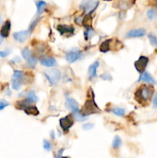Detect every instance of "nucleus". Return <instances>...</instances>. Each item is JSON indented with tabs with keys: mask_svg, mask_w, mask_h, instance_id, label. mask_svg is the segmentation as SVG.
<instances>
[{
	"mask_svg": "<svg viewBox=\"0 0 157 158\" xmlns=\"http://www.w3.org/2000/svg\"><path fill=\"white\" fill-rule=\"evenodd\" d=\"M40 63L42 66H46V67H51V66H53L56 64V61L53 58H46L40 61Z\"/></svg>",
	"mask_w": 157,
	"mask_h": 158,
	"instance_id": "obj_16",
	"label": "nucleus"
},
{
	"mask_svg": "<svg viewBox=\"0 0 157 158\" xmlns=\"http://www.w3.org/2000/svg\"><path fill=\"white\" fill-rule=\"evenodd\" d=\"M57 29H58V31L62 35L64 33H72L74 31L73 27L69 26H66V25H59L57 27Z\"/></svg>",
	"mask_w": 157,
	"mask_h": 158,
	"instance_id": "obj_14",
	"label": "nucleus"
},
{
	"mask_svg": "<svg viewBox=\"0 0 157 158\" xmlns=\"http://www.w3.org/2000/svg\"><path fill=\"white\" fill-rule=\"evenodd\" d=\"M73 120H72V117L70 115L67 116V117H65L64 118L60 119L59 120L60 126H61L62 129L64 131H68L73 125Z\"/></svg>",
	"mask_w": 157,
	"mask_h": 158,
	"instance_id": "obj_7",
	"label": "nucleus"
},
{
	"mask_svg": "<svg viewBox=\"0 0 157 158\" xmlns=\"http://www.w3.org/2000/svg\"><path fill=\"white\" fill-rule=\"evenodd\" d=\"M99 63L98 61L95 62V63H92L89 68V80H92V79L95 78L97 76V68L99 67Z\"/></svg>",
	"mask_w": 157,
	"mask_h": 158,
	"instance_id": "obj_12",
	"label": "nucleus"
},
{
	"mask_svg": "<svg viewBox=\"0 0 157 158\" xmlns=\"http://www.w3.org/2000/svg\"><path fill=\"white\" fill-rule=\"evenodd\" d=\"M99 4V2L89 1V2H83V4L81 5V8L84 9V12L87 15H90L95 9Z\"/></svg>",
	"mask_w": 157,
	"mask_h": 158,
	"instance_id": "obj_6",
	"label": "nucleus"
},
{
	"mask_svg": "<svg viewBox=\"0 0 157 158\" xmlns=\"http://www.w3.org/2000/svg\"><path fill=\"white\" fill-rule=\"evenodd\" d=\"M146 34V31L145 29H132L127 32L126 36L129 38H135V37H143Z\"/></svg>",
	"mask_w": 157,
	"mask_h": 158,
	"instance_id": "obj_9",
	"label": "nucleus"
},
{
	"mask_svg": "<svg viewBox=\"0 0 157 158\" xmlns=\"http://www.w3.org/2000/svg\"><path fill=\"white\" fill-rule=\"evenodd\" d=\"M111 43V40H106V41L103 42V43H102L101 45H100V47H99V49L101 52H106L107 51L109 50V44H110Z\"/></svg>",
	"mask_w": 157,
	"mask_h": 158,
	"instance_id": "obj_19",
	"label": "nucleus"
},
{
	"mask_svg": "<svg viewBox=\"0 0 157 158\" xmlns=\"http://www.w3.org/2000/svg\"><path fill=\"white\" fill-rule=\"evenodd\" d=\"M37 6V14L38 15H40L41 13H42L43 11H44L45 8L46 6V3L44 1H39V2H35Z\"/></svg>",
	"mask_w": 157,
	"mask_h": 158,
	"instance_id": "obj_18",
	"label": "nucleus"
},
{
	"mask_svg": "<svg viewBox=\"0 0 157 158\" xmlns=\"http://www.w3.org/2000/svg\"><path fill=\"white\" fill-rule=\"evenodd\" d=\"M8 105H9V104H8L7 103H6V102L1 101V102H0V110L4 109V108L6 107V106H7Z\"/></svg>",
	"mask_w": 157,
	"mask_h": 158,
	"instance_id": "obj_35",
	"label": "nucleus"
},
{
	"mask_svg": "<svg viewBox=\"0 0 157 158\" xmlns=\"http://www.w3.org/2000/svg\"><path fill=\"white\" fill-rule=\"evenodd\" d=\"M22 55L23 58L26 60H27V61H29V60L32 57V52H31V51L29 50V49H27V48H26V49H24L22 51Z\"/></svg>",
	"mask_w": 157,
	"mask_h": 158,
	"instance_id": "obj_20",
	"label": "nucleus"
},
{
	"mask_svg": "<svg viewBox=\"0 0 157 158\" xmlns=\"http://www.w3.org/2000/svg\"><path fill=\"white\" fill-rule=\"evenodd\" d=\"M139 82L140 81H145L148 83H152V84H154L155 83V80L152 78V76L149 73H143L140 75L139 78Z\"/></svg>",
	"mask_w": 157,
	"mask_h": 158,
	"instance_id": "obj_13",
	"label": "nucleus"
},
{
	"mask_svg": "<svg viewBox=\"0 0 157 158\" xmlns=\"http://www.w3.org/2000/svg\"><path fill=\"white\" fill-rule=\"evenodd\" d=\"M61 158H69V157H62Z\"/></svg>",
	"mask_w": 157,
	"mask_h": 158,
	"instance_id": "obj_40",
	"label": "nucleus"
},
{
	"mask_svg": "<svg viewBox=\"0 0 157 158\" xmlns=\"http://www.w3.org/2000/svg\"><path fill=\"white\" fill-rule=\"evenodd\" d=\"M148 63H149V59H148V57L144 56H141L139 58V60L135 62L134 66H135V69H136V70L139 73H144V70L146 69V66H147Z\"/></svg>",
	"mask_w": 157,
	"mask_h": 158,
	"instance_id": "obj_5",
	"label": "nucleus"
},
{
	"mask_svg": "<svg viewBox=\"0 0 157 158\" xmlns=\"http://www.w3.org/2000/svg\"><path fill=\"white\" fill-rule=\"evenodd\" d=\"M117 8H120V9H127L129 7V4L127 2H119L116 3Z\"/></svg>",
	"mask_w": 157,
	"mask_h": 158,
	"instance_id": "obj_28",
	"label": "nucleus"
},
{
	"mask_svg": "<svg viewBox=\"0 0 157 158\" xmlns=\"http://www.w3.org/2000/svg\"><path fill=\"white\" fill-rule=\"evenodd\" d=\"M17 106H18V109L24 110L25 112L29 115H38V110L35 106H32L30 103H28L26 100L25 101H20L17 103Z\"/></svg>",
	"mask_w": 157,
	"mask_h": 158,
	"instance_id": "obj_4",
	"label": "nucleus"
},
{
	"mask_svg": "<svg viewBox=\"0 0 157 158\" xmlns=\"http://www.w3.org/2000/svg\"><path fill=\"white\" fill-rule=\"evenodd\" d=\"M100 110L99 109L97 105L95 104V101H94L93 98L90 99V100H87L85 103L84 106H83V109L81 110L80 114L84 117H86L88 115H90L92 114H96V113H99Z\"/></svg>",
	"mask_w": 157,
	"mask_h": 158,
	"instance_id": "obj_2",
	"label": "nucleus"
},
{
	"mask_svg": "<svg viewBox=\"0 0 157 158\" xmlns=\"http://www.w3.org/2000/svg\"><path fill=\"white\" fill-rule=\"evenodd\" d=\"M75 119L78 121H84V120H88V117H84V116L81 115V114H76L75 115Z\"/></svg>",
	"mask_w": 157,
	"mask_h": 158,
	"instance_id": "obj_32",
	"label": "nucleus"
},
{
	"mask_svg": "<svg viewBox=\"0 0 157 158\" xmlns=\"http://www.w3.org/2000/svg\"><path fill=\"white\" fill-rule=\"evenodd\" d=\"M23 76V73L22 71L19 70H16L14 72L13 74V79L14 80H20L22 79Z\"/></svg>",
	"mask_w": 157,
	"mask_h": 158,
	"instance_id": "obj_25",
	"label": "nucleus"
},
{
	"mask_svg": "<svg viewBox=\"0 0 157 158\" xmlns=\"http://www.w3.org/2000/svg\"><path fill=\"white\" fill-rule=\"evenodd\" d=\"M43 148L46 151H50L51 149H52V145H51V143L47 140H44L43 141Z\"/></svg>",
	"mask_w": 157,
	"mask_h": 158,
	"instance_id": "obj_26",
	"label": "nucleus"
},
{
	"mask_svg": "<svg viewBox=\"0 0 157 158\" xmlns=\"http://www.w3.org/2000/svg\"><path fill=\"white\" fill-rule=\"evenodd\" d=\"M122 144V140L120 139V137L119 136H115V138H114L113 142H112V148L114 149H117V148H119Z\"/></svg>",
	"mask_w": 157,
	"mask_h": 158,
	"instance_id": "obj_23",
	"label": "nucleus"
},
{
	"mask_svg": "<svg viewBox=\"0 0 157 158\" xmlns=\"http://www.w3.org/2000/svg\"><path fill=\"white\" fill-rule=\"evenodd\" d=\"M153 105H154V106H155V107L157 108V93H156V94L155 95V97H154Z\"/></svg>",
	"mask_w": 157,
	"mask_h": 158,
	"instance_id": "obj_36",
	"label": "nucleus"
},
{
	"mask_svg": "<svg viewBox=\"0 0 157 158\" xmlns=\"http://www.w3.org/2000/svg\"><path fill=\"white\" fill-rule=\"evenodd\" d=\"M154 93V88L152 86L143 85L135 94V98L142 104H146L150 101Z\"/></svg>",
	"mask_w": 157,
	"mask_h": 158,
	"instance_id": "obj_1",
	"label": "nucleus"
},
{
	"mask_svg": "<svg viewBox=\"0 0 157 158\" xmlns=\"http://www.w3.org/2000/svg\"><path fill=\"white\" fill-rule=\"evenodd\" d=\"M26 100L28 103H35V102L38 101V97L35 95L34 91H29V92L28 93L27 96H26Z\"/></svg>",
	"mask_w": 157,
	"mask_h": 158,
	"instance_id": "obj_17",
	"label": "nucleus"
},
{
	"mask_svg": "<svg viewBox=\"0 0 157 158\" xmlns=\"http://www.w3.org/2000/svg\"><path fill=\"white\" fill-rule=\"evenodd\" d=\"M11 28V23L10 21L7 20L5 23V25L2 26L1 29V35L2 37H8L9 34V31H10Z\"/></svg>",
	"mask_w": 157,
	"mask_h": 158,
	"instance_id": "obj_15",
	"label": "nucleus"
},
{
	"mask_svg": "<svg viewBox=\"0 0 157 158\" xmlns=\"http://www.w3.org/2000/svg\"><path fill=\"white\" fill-rule=\"evenodd\" d=\"M28 63H29V65L30 66H32V67H34V66H35V65H36L37 60L35 58V57L32 56V58H31L30 60H29V61H28Z\"/></svg>",
	"mask_w": 157,
	"mask_h": 158,
	"instance_id": "obj_31",
	"label": "nucleus"
},
{
	"mask_svg": "<svg viewBox=\"0 0 157 158\" xmlns=\"http://www.w3.org/2000/svg\"><path fill=\"white\" fill-rule=\"evenodd\" d=\"M29 33H30V32H29V31H20V32H15V33L13 34V37L15 40H17V41L19 42V43H23V42L26 41V39L28 38Z\"/></svg>",
	"mask_w": 157,
	"mask_h": 158,
	"instance_id": "obj_11",
	"label": "nucleus"
},
{
	"mask_svg": "<svg viewBox=\"0 0 157 158\" xmlns=\"http://www.w3.org/2000/svg\"><path fill=\"white\" fill-rule=\"evenodd\" d=\"M83 24H84V26H86V28H90L91 24H92V18L90 17V15H87L86 16V18L83 20Z\"/></svg>",
	"mask_w": 157,
	"mask_h": 158,
	"instance_id": "obj_24",
	"label": "nucleus"
},
{
	"mask_svg": "<svg viewBox=\"0 0 157 158\" xmlns=\"http://www.w3.org/2000/svg\"><path fill=\"white\" fill-rule=\"evenodd\" d=\"M94 33H95V32H94L93 29H92L91 28H88V29H86V32H85L84 34H85V35H86V39L88 40V39H89L90 37H92V35H93Z\"/></svg>",
	"mask_w": 157,
	"mask_h": 158,
	"instance_id": "obj_29",
	"label": "nucleus"
},
{
	"mask_svg": "<svg viewBox=\"0 0 157 158\" xmlns=\"http://www.w3.org/2000/svg\"><path fill=\"white\" fill-rule=\"evenodd\" d=\"M147 17L149 19L153 20L155 19L157 17V12L154 9H150L147 11Z\"/></svg>",
	"mask_w": 157,
	"mask_h": 158,
	"instance_id": "obj_22",
	"label": "nucleus"
},
{
	"mask_svg": "<svg viewBox=\"0 0 157 158\" xmlns=\"http://www.w3.org/2000/svg\"><path fill=\"white\" fill-rule=\"evenodd\" d=\"M156 7H157V3H156Z\"/></svg>",
	"mask_w": 157,
	"mask_h": 158,
	"instance_id": "obj_41",
	"label": "nucleus"
},
{
	"mask_svg": "<svg viewBox=\"0 0 157 158\" xmlns=\"http://www.w3.org/2000/svg\"><path fill=\"white\" fill-rule=\"evenodd\" d=\"M47 80L52 85H56L61 78V73L57 69H52L44 73Z\"/></svg>",
	"mask_w": 157,
	"mask_h": 158,
	"instance_id": "obj_3",
	"label": "nucleus"
},
{
	"mask_svg": "<svg viewBox=\"0 0 157 158\" xmlns=\"http://www.w3.org/2000/svg\"><path fill=\"white\" fill-rule=\"evenodd\" d=\"M94 127V124L92 123H85V124L83 125V128L86 131H89V130H91Z\"/></svg>",
	"mask_w": 157,
	"mask_h": 158,
	"instance_id": "obj_33",
	"label": "nucleus"
},
{
	"mask_svg": "<svg viewBox=\"0 0 157 158\" xmlns=\"http://www.w3.org/2000/svg\"><path fill=\"white\" fill-rule=\"evenodd\" d=\"M63 151H64V149H63V148H62L61 150H59V151H58V155H57V157L56 158H61L62 157L61 156H62V154Z\"/></svg>",
	"mask_w": 157,
	"mask_h": 158,
	"instance_id": "obj_37",
	"label": "nucleus"
},
{
	"mask_svg": "<svg viewBox=\"0 0 157 158\" xmlns=\"http://www.w3.org/2000/svg\"><path fill=\"white\" fill-rule=\"evenodd\" d=\"M111 111L116 116H119V117H123L125 115V114H126V110L124 109H123V108L120 107H115L114 109H112Z\"/></svg>",
	"mask_w": 157,
	"mask_h": 158,
	"instance_id": "obj_21",
	"label": "nucleus"
},
{
	"mask_svg": "<svg viewBox=\"0 0 157 158\" xmlns=\"http://www.w3.org/2000/svg\"><path fill=\"white\" fill-rule=\"evenodd\" d=\"M83 56L81 51L76 50V51H70V52H67L66 56V60H67L69 63H72L75 62L76 60H78V59H80Z\"/></svg>",
	"mask_w": 157,
	"mask_h": 158,
	"instance_id": "obj_8",
	"label": "nucleus"
},
{
	"mask_svg": "<svg viewBox=\"0 0 157 158\" xmlns=\"http://www.w3.org/2000/svg\"><path fill=\"white\" fill-rule=\"evenodd\" d=\"M2 36L1 35H0V44L2 43Z\"/></svg>",
	"mask_w": 157,
	"mask_h": 158,
	"instance_id": "obj_38",
	"label": "nucleus"
},
{
	"mask_svg": "<svg viewBox=\"0 0 157 158\" xmlns=\"http://www.w3.org/2000/svg\"><path fill=\"white\" fill-rule=\"evenodd\" d=\"M1 23H2V18L1 16H0V24H1Z\"/></svg>",
	"mask_w": 157,
	"mask_h": 158,
	"instance_id": "obj_39",
	"label": "nucleus"
},
{
	"mask_svg": "<svg viewBox=\"0 0 157 158\" xmlns=\"http://www.w3.org/2000/svg\"><path fill=\"white\" fill-rule=\"evenodd\" d=\"M20 86H21V83H20V80H12V88L15 90H18L19 89Z\"/></svg>",
	"mask_w": 157,
	"mask_h": 158,
	"instance_id": "obj_27",
	"label": "nucleus"
},
{
	"mask_svg": "<svg viewBox=\"0 0 157 158\" xmlns=\"http://www.w3.org/2000/svg\"><path fill=\"white\" fill-rule=\"evenodd\" d=\"M9 53H10V51H1V52H0V56L6 57L7 56Z\"/></svg>",
	"mask_w": 157,
	"mask_h": 158,
	"instance_id": "obj_34",
	"label": "nucleus"
},
{
	"mask_svg": "<svg viewBox=\"0 0 157 158\" xmlns=\"http://www.w3.org/2000/svg\"><path fill=\"white\" fill-rule=\"evenodd\" d=\"M149 40H150L151 44L153 45V46H157V38L155 36V35H152V34H149Z\"/></svg>",
	"mask_w": 157,
	"mask_h": 158,
	"instance_id": "obj_30",
	"label": "nucleus"
},
{
	"mask_svg": "<svg viewBox=\"0 0 157 158\" xmlns=\"http://www.w3.org/2000/svg\"><path fill=\"white\" fill-rule=\"evenodd\" d=\"M66 106L71 111L77 114L78 111V103L72 98H68L66 101Z\"/></svg>",
	"mask_w": 157,
	"mask_h": 158,
	"instance_id": "obj_10",
	"label": "nucleus"
}]
</instances>
